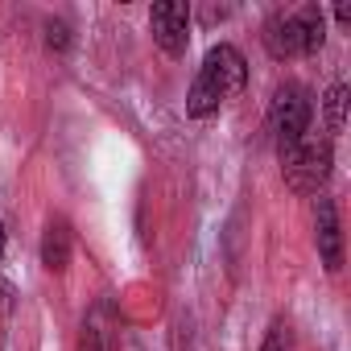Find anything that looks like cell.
I'll list each match as a JSON object with an SVG mask.
<instances>
[{"label": "cell", "instance_id": "obj_12", "mask_svg": "<svg viewBox=\"0 0 351 351\" xmlns=\"http://www.w3.org/2000/svg\"><path fill=\"white\" fill-rule=\"evenodd\" d=\"M46 46H50L54 54L71 50V25H66V21H46Z\"/></svg>", "mask_w": 351, "mask_h": 351}, {"label": "cell", "instance_id": "obj_15", "mask_svg": "<svg viewBox=\"0 0 351 351\" xmlns=\"http://www.w3.org/2000/svg\"><path fill=\"white\" fill-rule=\"evenodd\" d=\"M0 256H5V223H0Z\"/></svg>", "mask_w": 351, "mask_h": 351}, {"label": "cell", "instance_id": "obj_13", "mask_svg": "<svg viewBox=\"0 0 351 351\" xmlns=\"http://www.w3.org/2000/svg\"><path fill=\"white\" fill-rule=\"evenodd\" d=\"M13 298H17V289H13L9 281H0V314H9V310H13Z\"/></svg>", "mask_w": 351, "mask_h": 351}, {"label": "cell", "instance_id": "obj_1", "mask_svg": "<svg viewBox=\"0 0 351 351\" xmlns=\"http://www.w3.org/2000/svg\"><path fill=\"white\" fill-rule=\"evenodd\" d=\"M244 79H248V62L236 46L219 42L207 50L195 83H191V95H186V116L191 120H207L215 116L228 99H236L244 91Z\"/></svg>", "mask_w": 351, "mask_h": 351}, {"label": "cell", "instance_id": "obj_3", "mask_svg": "<svg viewBox=\"0 0 351 351\" xmlns=\"http://www.w3.org/2000/svg\"><path fill=\"white\" fill-rule=\"evenodd\" d=\"M310 116H314V108H310L306 87H298V83L277 87V95L269 104V132L277 141V153H285L302 136H310Z\"/></svg>", "mask_w": 351, "mask_h": 351}, {"label": "cell", "instance_id": "obj_9", "mask_svg": "<svg viewBox=\"0 0 351 351\" xmlns=\"http://www.w3.org/2000/svg\"><path fill=\"white\" fill-rule=\"evenodd\" d=\"M347 124V87L343 83H335L330 91H326V128L330 132H339Z\"/></svg>", "mask_w": 351, "mask_h": 351}, {"label": "cell", "instance_id": "obj_2", "mask_svg": "<svg viewBox=\"0 0 351 351\" xmlns=\"http://www.w3.org/2000/svg\"><path fill=\"white\" fill-rule=\"evenodd\" d=\"M330 165H335L330 136H302L293 149L281 153V173L293 195H318L330 178Z\"/></svg>", "mask_w": 351, "mask_h": 351}, {"label": "cell", "instance_id": "obj_14", "mask_svg": "<svg viewBox=\"0 0 351 351\" xmlns=\"http://www.w3.org/2000/svg\"><path fill=\"white\" fill-rule=\"evenodd\" d=\"M335 17H339V25H351V9H347V5H339Z\"/></svg>", "mask_w": 351, "mask_h": 351}, {"label": "cell", "instance_id": "obj_10", "mask_svg": "<svg viewBox=\"0 0 351 351\" xmlns=\"http://www.w3.org/2000/svg\"><path fill=\"white\" fill-rule=\"evenodd\" d=\"M79 351H116V347H112V335L99 322H87L83 335H79Z\"/></svg>", "mask_w": 351, "mask_h": 351}, {"label": "cell", "instance_id": "obj_8", "mask_svg": "<svg viewBox=\"0 0 351 351\" xmlns=\"http://www.w3.org/2000/svg\"><path fill=\"white\" fill-rule=\"evenodd\" d=\"M293 17H298V29H302V54H318L322 42H326V17H322V9L318 5H306Z\"/></svg>", "mask_w": 351, "mask_h": 351}, {"label": "cell", "instance_id": "obj_5", "mask_svg": "<svg viewBox=\"0 0 351 351\" xmlns=\"http://www.w3.org/2000/svg\"><path fill=\"white\" fill-rule=\"evenodd\" d=\"M314 244H318V256H322L326 273H339L343 269V228H339L335 199L314 203Z\"/></svg>", "mask_w": 351, "mask_h": 351}, {"label": "cell", "instance_id": "obj_4", "mask_svg": "<svg viewBox=\"0 0 351 351\" xmlns=\"http://www.w3.org/2000/svg\"><path fill=\"white\" fill-rule=\"evenodd\" d=\"M149 29H153V42L169 58H182L186 46H191V9L182 0H161L149 13Z\"/></svg>", "mask_w": 351, "mask_h": 351}, {"label": "cell", "instance_id": "obj_7", "mask_svg": "<svg viewBox=\"0 0 351 351\" xmlns=\"http://www.w3.org/2000/svg\"><path fill=\"white\" fill-rule=\"evenodd\" d=\"M71 252H75V232L66 219H50L46 236H42V265L50 273H66L71 265Z\"/></svg>", "mask_w": 351, "mask_h": 351}, {"label": "cell", "instance_id": "obj_11", "mask_svg": "<svg viewBox=\"0 0 351 351\" xmlns=\"http://www.w3.org/2000/svg\"><path fill=\"white\" fill-rule=\"evenodd\" d=\"M261 351H293V330H289V322H273V330L265 335V343H261Z\"/></svg>", "mask_w": 351, "mask_h": 351}, {"label": "cell", "instance_id": "obj_6", "mask_svg": "<svg viewBox=\"0 0 351 351\" xmlns=\"http://www.w3.org/2000/svg\"><path fill=\"white\" fill-rule=\"evenodd\" d=\"M261 38H265V50H269L277 62L302 54V29H298V17H293V13H277V17L265 25Z\"/></svg>", "mask_w": 351, "mask_h": 351}]
</instances>
